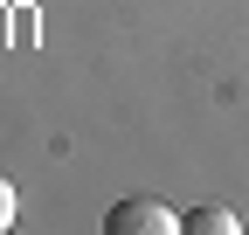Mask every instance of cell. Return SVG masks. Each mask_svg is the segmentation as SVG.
Returning <instances> with one entry per match:
<instances>
[{"label": "cell", "instance_id": "cell-3", "mask_svg": "<svg viewBox=\"0 0 249 235\" xmlns=\"http://www.w3.org/2000/svg\"><path fill=\"white\" fill-rule=\"evenodd\" d=\"M0 228H14V187L0 180Z\"/></svg>", "mask_w": 249, "mask_h": 235}, {"label": "cell", "instance_id": "cell-1", "mask_svg": "<svg viewBox=\"0 0 249 235\" xmlns=\"http://www.w3.org/2000/svg\"><path fill=\"white\" fill-rule=\"evenodd\" d=\"M180 215H166V201H152V194H132V201H111V215H104V235H173Z\"/></svg>", "mask_w": 249, "mask_h": 235}, {"label": "cell", "instance_id": "cell-2", "mask_svg": "<svg viewBox=\"0 0 249 235\" xmlns=\"http://www.w3.org/2000/svg\"><path fill=\"white\" fill-rule=\"evenodd\" d=\"M180 235H242L235 208H214V201H201V208H187L180 215Z\"/></svg>", "mask_w": 249, "mask_h": 235}]
</instances>
